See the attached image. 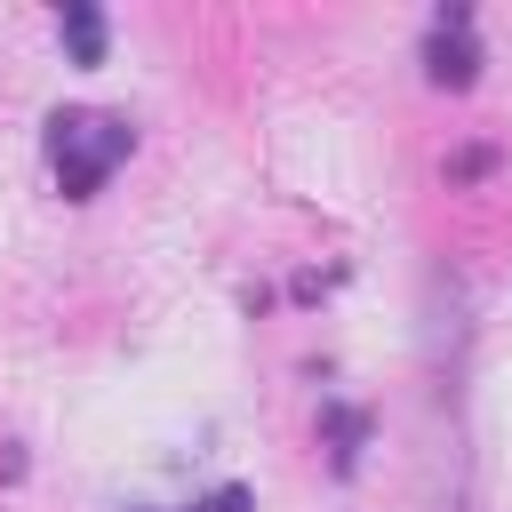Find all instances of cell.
Masks as SVG:
<instances>
[{
  "label": "cell",
  "instance_id": "3957f363",
  "mask_svg": "<svg viewBox=\"0 0 512 512\" xmlns=\"http://www.w3.org/2000/svg\"><path fill=\"white\" fill-rule=\"evenodd\" d=\"M56 32H64V48H72V64H104V16H96L88 0H72V8L56 16Z\"/></svg>",
  "mask_w": 512,
  "mask_h": 512
},
{
  "label": "cell",
  "instance_id": "6da1fadb",
  "mask_svg": "<svg viewBox=\"0 0 512 512\" xmlns=\"http://www.w3.org/2000/svg\"><path fill=\"white\" fill-rule=\"evenodd\" d=\"M128 144H136V128L112 120V112H56V120H48V168H56L64 200H88V192L128 160Z\"/></svg>",
  "mask_w": 512,
  "mask_h": 512
},
{
  "label": "cell",
  "instance_id": "277c9868",
  "mask_svg": "<svg viewBox=\"0 0 512 512\" xmlns=\"http://www.w3.org/2000/svg\"><path fill=\"white\" fill-rule=\"evenodd\" d=\"M192 512H248V488H216V496H200Z\"/></svg>",
  "mask_w": 512,
  "mask_h": 512
},
{
  "label": "cell",
  "instance_id": "7a4b0ae2",
  "mask_svg": "<svg viewBox=\"0 0 512 512\" xmlns=\"http://www.w3.org/2000/svg\"><path fill=\"white\" fill-rule=\"evenodd\" d=\"M424 72H432V88H472V80H480V48H472V16H464V8H440V16H432Z\"/></svg>",
  "mask_w": 512,
  "mask_h": 512
}]
</instances>
